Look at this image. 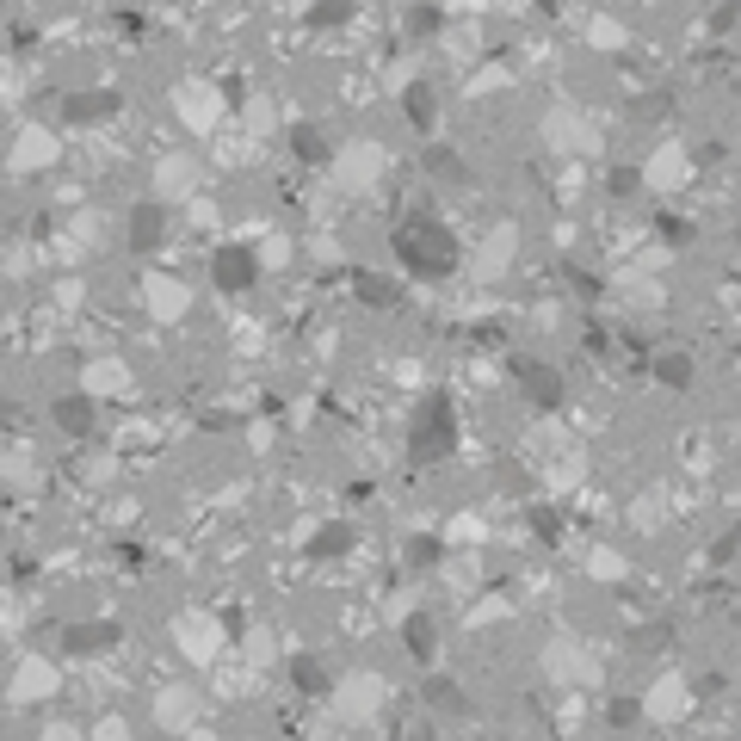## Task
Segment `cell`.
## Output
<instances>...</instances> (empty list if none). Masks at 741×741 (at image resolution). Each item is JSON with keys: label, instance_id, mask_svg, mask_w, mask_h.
Segmentation results:
<instances>
[{"label": "cell", "instance_id": "30bf717a", "mask_svg": "<svg viewBox=\"0 0 741 741\" xmlns=\"http://www.w3.org/2000/svg\"><path fill=\"white\" fill-rule=\"evenodd\" d=\"M359 291H365L371 303H396V291H390V285H377V278H365V272H359Z\"/></svg>", "mask_w": 741, "mask_h": 741}, {"label": "cell", "instance_id": "7a4b0ae2", "mask_svg": "<svg viewBox=\"0 0 741 741\" xmlns=\"http://www.w3.org/2000/svg\"><path fill=\"white\" fill-rule=\"evenodd\" d=\"M451 445V402H427V414H420V433H414V457L427 464V457H439Z\"/></svg>", "mask_w": 741, "mask_h": 741}, {"label": "cell", "instance_id": "ba28073f", "mask_svg": "<svg viewBox=\"0 0 741 741\" xmlns=\"http://www.w3.org/2000/svg\"><path fill=\"white\" fill-rule=\"evenodd\" d=\"M408 112H414L420 130H433V93H427V87H414V93H408Z\"/></svg>", "mask_w": 741, "mask_h": 741}, {"label": "cell", "instance_id": "8fae6325", "mask_svg": "<svg viewBox=\"0 0 741 741\" xmlns=\"http://www.w3.org/2000/svg\"><path fill=\"white\" fill-rule=\"evenodd\" d=\"M661 377H667V383H686L692 371H686V359H667V365H661Z\"/></svg>", "mask_w": 741, "mask_h": 741}, {"label": "cell", "instance_id": "3957f363", "mask_svg": "<svg viewBox=\"0 0 741 741\" xmlns=\"http://www.w3.org/2000/svg\"><path fill=\"white\" fill-rule=\"evenodd\" d=\"M217 285L223 291L254 285V254H247V247H223V254H217Z\"/></svg>", "mask_w": 741, "mask_h": 741}, {"label": "cell", "instance_id": "5b68a950", "mask_svg": "<svg viewBox=\"0 0 741 741\" xmlns=\"http://www.w3.org/2000/svg\"><path fill=\"white\" fill-rule=\"evenodd\" d=\"M161 223H167V217H161V204H143V210H136L130 241H136V247H155V241H161Z\"/></svg>", "mask_w": 741, "mask_h": 741}, {"label": "cell", "instance_id": "9c48e42d", "mask_svg": "<svg viewBox=\"0 0 741 741\" xmlns=\"http://www.w3.org/2000/svg\"><path fill=\"white\" fill-rule=\"evenodd\" d=\"M433 167H439V180H464V161H457V155H439L433 149Z\"/></svg>", "mask_w": 741, "mask_h": 741}, {"label": "cell", "instance_id": "8992f818", "mask_svg": "<svg viewBox=\"0 0 741 741\" xmlns=\"http://www.w3.org/2000/svg\"><path fill=\"white\" fill-rule=\"evenodd\" d=\"M105 112H118V93H99V99H75V105H68V118H105Z\"/></svg>", "mask_w": 741, "mask_h": 741}, {"label": "cell", "instance_id": "6da1fadb", "mask_svg": "<svg viewBox=\"0 0 741 741\" xmlns=\"http://www.w3.org/2000/svg\"><path fill=\"white\" fill-rule=\"evenodd\" d=\"M396 260L414 272V278H451L457 272V241L433 223V217H408L396 229Z\"/></svg>", "mask_w": 741, "mask_h": 741}, {"label": "cell", "instance_id": "277c9868", "mask_svg": "<svg viewBox=\"0 0 741 741\" xmlns=\"http://www.w3.org/2000/svg\"><path fill=\"white\" fill-rule=\"evenodd\" d=\"M519 371H525V390H532V402H544V408L562 402V377H556L550 365H519Z\"/></svg>", "mask_w": 741, "mask_h": 741}, {"label": "cell", "instance_id": "52a82bcc", "mask_svg": "<svg viewBox=\"0 0 741 741\" xmlns=\"http://www.w3.org/2000/svg\"><path fill=\"white\" fill-rule=\"evenodd\" d=\"M56 420H62V427H68V433H87V402H81V396H68V402H56Z\"/></svg>", "mask_w": 741, "mask_h": 741}]
</instances>
